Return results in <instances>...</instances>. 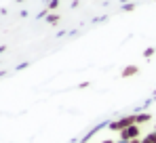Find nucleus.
<instances>
[{"instance_id": "f257e3e1", "label": "nucleus", "mask_w": 156, "mask_h": 143, "mask_svg": "<svg viewBox=\"0 0 156 143\" xmlns=\"http://www.w3.org/2000/svg\"><path fill=\"white\" fill-rule=\"evenodd\" d=\"M116 133L99 143H156V120L133 118L114 124Z\"/></svg>"}]
</instances>
